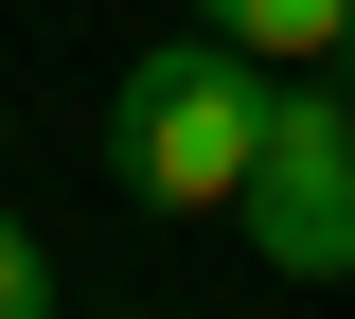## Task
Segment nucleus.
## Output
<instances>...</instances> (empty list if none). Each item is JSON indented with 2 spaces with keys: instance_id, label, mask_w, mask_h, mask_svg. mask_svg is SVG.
Masks as SVG:
<instances>
[{
  "instance_id": "nucleus-3",
  "label": "nucleus",
  "mask_w": 355,
  "mask_h": 319,
  "mask_svg": "<svg viewBox=\"0 0 355 319\" xmlns=\"http://www.w3.org/2000/svg\"><path fill=\"white\" fill-rule=\"evenodd\" d=\"M196 36H231V53H338L355 0H196Z\"/></svg>"
},
{
  "instance_id": "nucleus-2",
  "label": "nucleus",
  "mask_w": 355,
  "mask_h": 319,
  "mask_svg": "<svg viewBox=\"0 0 355 319\" xmlns=\"http://www.w3.org/2000/svg\"><path fill=\"white\" fill-rule=\"evenodd\" d=\"M231 230L284 284H355V89H266V160L231 195Z\"/></svg>"
},
{
  "instance_id": "nucleus-4",
  "label": "nucleus",
  "mask_w": 355,
  "mask_h": 319,
  "mask_svg": "<svg viewBox=\"0 0 355 319\" xmlns=\"http://www.w3.org/2000/svg\"><path fill=\"white\" fill-rule=\"evenodd\" d=\"M0 319H53V266H36V230L0 213Z\"/></svg>"
},
{
  "instance_id": "nucleus-5",
  "label": "nucleus",
  "mask_w": 355,
  "mask_h": 319,
  "mask_svg": "<svg viewBox=\"0 0 355 319\" xmlns=\"http://www.w3.org/2000/svg\"><path fill=\"white\" fill-rule=\"evenodd\" d=\"M320 89H355V36H338V53H320Z\"/></svg>"
},
{
  "instance_id": "nucleus-1",
  "label": "nucleus",
  "mask_w": 355,
  "mask_h": 319,
  "mask_svg": "<svg viewBox=\"0 0 355 319\" xmlns=\"http://www.w3.org/2000/svg\"><path fill=\"white\" fill-rule=\"evenodd\" d=\"M249 160H266V53L178 36V53H142L125 89H107V178L142 213H231Z\"/></svg>"
}]
</instances>
